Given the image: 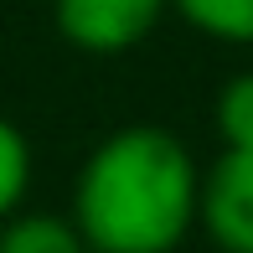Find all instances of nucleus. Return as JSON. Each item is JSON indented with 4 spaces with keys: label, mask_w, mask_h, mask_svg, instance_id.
<instances>
[{
    "label": "nucleus",
    "mask_w": 253,
    "mask_h": 253,
    "mask_svg": "<svg viewBox=\"0 0 253 253\" xmlns=\"http://www.w3.org/2000/svg\"><path fill=\"white\" fill-rule=\"evenodd\" d=\"M0 253H93L73 212H10L0 222Z\"/></svg>",
    "instance_id": "nucleus-4"
},
{
    "label": "nucleus",
    "mask_w": 253,
    "mask_h": 253,
    "mask_svg": "<svg viewBox=\"0 0 253 253\" xmlns=\"http://www.w3.org/2000/svg\"><path fill=\"white\" fill-rule=\"evenodd\" d=\"M31 170H37V160H31V140L21 134V124H10L5 114H0V222L26 207Z\"/></svg>",
    "instance_id": "nucleus-6"
},
{
    "label": "nucleus",
    "mask_w": 253,
    "mask_h": 253,
    "mask_svg": "<svg viewBox=\"0 0 253 253\" xmlns=\"http://www.w3.org/2000/svg\"><path fill=\"white\" fill-rule=\"evenodd\" d=\"M212 119L222 134V150H253V67L222 83Z\"/></svg>",
    "instance_id": "nucleus-7"
},
{
    "label": "nucleus",
    "mask_w": 253,
    "mask_h": 253,
    "mask_svg": "<svg viewBox=\"0 0 253 253\" xmlns=\"http://www.w3.org/2000/svg\"><path fill=\"white\" fill-rule=\"evenodd\" d=\"M191 31L227 47H253V0H170Z\"/></svg>",
    "instance_id": "nucleus-5"
},
{
    "label": "nucleus",
    "mask_w": 253,
    "mask_h": 253,
    "mask_svg": "<svg viewBox=\"0 0 253 253\" xmlns=\"http://www.w3.org/2000/svg\"><path fill=\"white\" fill-rule=\"evenodd\" d=\"M197 227L217 253H253V150H222L202 170Z\"/></svg>",
    "instance_id": "nucleus-3"
},
{
    "label": "nucleus",
    "mask_w": 253,
    "mask_h": 253,
    "mask_svg": "<svg viewBox=\"0 0 253 253\" xmlns=\"http://www.w3.org/2000/svg\"><path fill=\"white\" fill-rule=\"evenodd\" d=\"M170 0H52L57 37L83 57H124L155 37Z\"/></svg>",
    "instance_id": "nucleus-2"
},
{
    "label": "nucleus",
    "mask_w": 253,
    "mask_h": 253,
    "mask_svg": "<svg viewBox=\"0 0 253 253\" xmlns=\"http://www.w3.org/2000/svg\"><path fill=\"white\" fill-rule=\"evenodd\" d=\"M202 166L181 134L124 124L78 166L73 222L93 253H176L197 233Z\"/></svg>",
    "instance_id": "nucleus-1"
}]
</instances>
